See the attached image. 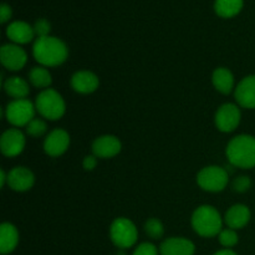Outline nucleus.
<instances>
[{
	"label": "nucleus",
	"mask_w": 255,
	"mask_h": 255,
	"mask_svg": "<svg viewBox=\"0 0 255 255\" xmlns=\"http://www.w3.org/2000/svg\"><path fill=\"white\" fill-rule=\"evenodd\" d=\"M34 57L42 66L54 67L64 64L67 59V46L55 36L37 37L32 46Z\"/></svg>",
	"instance_id": "f257e3e1"
},
{
	"label": "nucleus",
	"mask_w": 255,
	"mask_h": 255,
	"mask_svg": "<svg viewBox=\"0 0 255 255\" xmlns=\"http://www.w3.org/2000/svg\"><path fill=\"white\" fill-rule=\"evenodd\" d=\"M47 125L42 119H34L29 125L26 126L27 134L32 137H40L46 132Z\"/></svg>",
	"instance_id": "a878e982"
},
{
	"label": "nucleus",
	"mask_w": 255,
	"mask_h": 255,
	"mask_svg": "<svg viewBox=\"0 0 255 255\" xmlns=\"http://www.w3.org/2000/svg\"><path fill=\"white\" fill-rule=\"evenodd\" d=\"M10 16H11V7L5 4V2H2L1 7H0V21L4 24L10 19Z\"/></svg>",
	"instance_id": "c756f323"
},
{
	"label": "nucleus",
	"mask_w": 255,
	"mask_h": 255,
	"mask_svg": "<svg viewBox=\"0 0 255 255\" xmlns=\"http://www.w3.org/2000/svg\"><path fill=\"white\" fill-rule=\"evenodd\" d=\"M251 209L244 204H236L226 213L224 222L231 229H242L251 221Z\"/></svg>",
	"instance_id": "dca6fc26"
},
{
	"label": "nucleus",
	"mask_w": 255,
	"mask_h": 255,
	"mask_svg": "<svg viewBox=\"0 0 255 255\" xmlns=\"http://www.w3.org/2000/svg\"><path fill=\"white\" fill-rule=\"evenodd\" d=\"M213 255H238L236 252H233L232 249H223V251H219L217 253H214Z\"/></svg>",
	"instance_id": "2f4dec72"
},
{
	"label": "nucleus",
	"mask_w": 255,
	"mask_h": 255,
	"mask_svg": "<svg viewBox=\"0 0 255 255\" xmlns=\"http://www.w3.org/2000/svg\"><path fill=\"white\" fill-rule=\"evenodd\" d=\"M192 226L197 234L206 238L219 236L222 232V217L212 206H202L192 216Z\"/></svg>",
	"instance_id": "7ed1b4c3"
},
{
	"label": "nucleus",
	"mask_w": 255,
	"mask_h": 255,
	"mask_svg": "<svg viewBox=\"0 0 255 255\" xmlns=\"http://www.w3.org/2000/svg\"><path fill=\"white\" fill-rule=\"evenodd\" d=\"M194 252L196 247L191 241L178 237L166 239L159 247L161 255H193Z\"/></svg>",
	"instance_id": "2eb2a0df"
},
{
	"label": "nucleus",
	"mask_w": 255,
	"mask_h": 255,
	"mask_svg": "<svg viewBox=\"0 0 255 255\" xmlns=\"http://www.w3.org/2000/svg\"><path fill=\"white\" fill-rule=\"evenodd\" d=\"M0 60L4 67L11 71L22 69L27 61V55L24 49L15 44H6L0 49Z\"/></svg>",
	"instance_id": "1a4fd4ad"
},
{
	"label": "nucleus",
	"mask_w": 255,
	"mask_h": 255,
	"mask_svg": "<svg viewBox=\"0 0 255 255\" xmlns=\"http://www.w3.org/2000/svg\"><path fill=\"white\" fill-rule=\"evenodd\" d=\"M111 241L117 248H131L137 242V228L129 219L117 218L110 228Z\"/></svg>",
	"instance_id": "39448f33"
},
{
	"label": "nucleus",
	"mask_w": 255,
	"mask_h": 255,
	"mask_svg": "<svg viewBox=\"0 0 255 255\" xmlns=\"http://www.w3.org/2000/svg\"><path fill=\"white\" fill-rule=\"evenodd\" d=\"M35 109L36 107L29 100H14L7 104L5 109V116H6L7 122L12 126H27L35 119Z\"/></svg>",
	"instance_id": "0eeeda50"
},
{
	"label": "nucleus",
	"mask_w": 255,
	"mask_h": 255,
	"mask_svg": "<svg viewBox=\"0 0 255 255\" xmlns=\"http://www.w3.org/2000/svg\"><path fill=\"white\" fill-rule=\"evenodd\" d=\"M19 243V233L10 223H2L0 227V252L1 254H10Z\"/></svg>",
	"instance_id": "6ab92c4d"
},
{
	"label": "nucleus",
	"mask_w": 255,
	"mask_h": 255,
	"mask_svg": "<svg viewBox=\"0 0 255 255\" xmlns=\"http://www.w3.org/2000/svg\"><path fill=\"white\" fill-rule=\"evenodd\" d=\"M35 107L44 119L51 120V121L61 119L66 110L62 96L52 89H46L37 95Z\"/></svg>",
	"instance_id": "20e7f679"
},
{
	"label": "nucleus",
	"mask_w": 255,
	"mask_h": 255,
	"mask_svg": "<svg viewBox=\"0 0 255 255\" xmlns=\"http://www.w3.org/2000/svg\"><path fill=\"white\" fill-rule=\"evenodd\" d=\"M35 177L30 169L25 167H15L7 174V184L16 192L29 191L34 186Z\"/></svg>",
	"instance_id": "4468645a"
},
{
	"label": "nucleus",
	"mask_w": 255,
	"mask_h": 255,
	"mask_svg": "<svg viewBox=\"0 0 255 255\" xmlns=\"http://www.w3.org/2000/svg\"><path fill=\"white\" fill-rule=\"evenodd\" d=\"M237 102L244 109H255V75L242 80L236 89Z\"/></svg>",
	"instance_id": "ddd939ff"
},
{
	"label": "nucleus",
	"mask_w": 255,
	"mask_h": 255,
	"mask_svg": "<svg viewBox=\"0 0 255 255\" xmlns=\"http://www.w3.org/2000/svg\"><path fill=\"white\" fill-rule=\"evenodd\" d=\"M5 182H7V176L5 174V172L1 169V171H0V186L4 187Z\"/></svg>",
	"instance_id": "473e14b6"
},
{
	"label": "nucleus",
	"mask_w": 255,
	"mask_h": 255,
	"mask_svg": "<svg viewBox=\"0 0 255 255\" xmlns=\"http://www.w3.org/2000/svg\"><path fill=\"white\" fill-rule=\"evenodd\" d=\"M4 90L14 100L26 99L30 92L27 82L24 79L17 76H12L6 79V81L4 82Z\"/></svg>",
	"instance_id": "aec40b11"
},
{
	"label": "nucleus",
	"mask_w": 255,
	"mask_h": 255,
	"mask_svg": "<svg viewBox=\"0 0 255 255\" xmlns=\"http://www.w3.org/2000/svg\"><path fill=\"white\" fill-rule=\"evenodd\" d=\"M229 181L228 172L218 166L204 167L197 176V183L207 192H221Z\"/></svg>",
	"instance_id": "423d86ee"
},
{
	"label": "nucleus",
	"mask_w": 255,
	"mask_h": 255,
	"mask_svg": "<svg viewBox=\"0 0 255 255\" xmlns=\"http://www.w3.org/2000/svg\"><path fill=\"white\" fill-rule=\"evenodd\" d=\"M70 144V136L65 129L57 128L50 132L44 142V149L49 156L57 157L66 152Z\"/></svg>",
	"instance_id": "9b49d317"
},
{
	"label": "nucleus",
	"mask_w": 255,
	"mask_h": 255,
	"mask_svg": "<svg viewBox=\"0 0 255 255\" xmlns=\"http://www.w3.org/2000/svg\"><path fill=\"white\" fill-rule=\"evenodd\" d=\"M241 110L234 104H226L216 114L217 128L222 132H232L241 124Z\"/></svg>",
	"instance_id": "6e6552de"
},
{
	"label": "nucleus",
	"mask_w": 255,
	"mask_h": 255,
	"mask_svg": "<svg viewBox=\"0 0 255 255\" xmlns=\"http://www.w3.org/2000/svg\"><path fill=\"white\" fill-rule=\"evenodd\" d=\"M251 187H252V179L247 176L237 177L233 182L234 191L238 192V193H244V192L249 191Z\"/></svg>",
	"instance_id": "bb28decb"
},
{
	"label": "nucleus",
	"mask_w": 255,
	"mask_h": 255,
	"mask_svg": "<svg viewBox=\"0 0 255 255\" xmlns=\"http://www.w3.org/2000/svg\"><path fill=\"white\" fill-rule=\"evenodd\" d=\"M219 243L226 247L227 249H231L232 247L237 246V243H238V234L236 233L234 229H223L219 233Z\"/></svg>",
	"instance_id": "393cba45"
},
{
	"label": "nucleus",
	"mask_w": 255,
	"mask_h": 255,
	"mask_svg": "<svg viewBox=\"0 0 255 255\" xmlns=\"http://www.w3.org/2000/svg\"><path fill=\"white\" fill-rule=\"evenodd\" d=\"M97 164V157L96 156H86L84 159V168L86 171H92Z\"/></svg>",
	"instance_id": "7c9ffc66"
},
{
	"label": "nucleus",
	"mask_w": 255,
	"mask_h": 255,
	"mask_svg": "<svg viewBox=\"0 0 255 255\" xmlns=\"http://www.w3.org/2000/svg\"><path fill=\"white\" fill-rule=\"evenodd\" d=\"M25 147V136L20 129L10 128L2 133L0 148L4 156L15 157L22 152Z\"/></svg>",
	"instance_id": "9d476101"
},
{
	"label": "nucleus",
	"mask_w": 255,
	"mask_h": 255,
	"mask_svg": "<svg viewBox=\"0 0 255 255\" xmlns=\"http://www.w3.org/2000/svg\"><path fill=\"white\" fill-rule=\"evenodd\" d=\"M244 0H216L214 10L222 17H232L242 10Z\"/></svg>",
	"instance_id": "4be33fe9"
},
{
	"label": "nucleus",
	"mask_w": 255,
	"mask_h": 255,
	"mask_svg": "<svg viewBox=\"0 0 255 255\" xmlns=\"http://www.w3.org/2000/svg\"><path fill=\"white\" fill-rule=\"evenodd\" d=\"M144 231H146L147 236L152 239H159L162 238L164 233V228H163V224L156 218H152L148 219L144 226Z\"/></svg>",
	"instance_id": "b1692460"
},
{
	"label": "nucleus",
	"mask_w": 255,
	"mask_h": 255,
	"mask_svg": "<svg viewBox=\"0 0 255 255\" xmlns=\"http://www.w3.org/2000/svg\"><path fill=\"white\" fill-rule=\"evenodd\" d=\"M50 30H51V25H50V22L47 21L46 19L36 20V22H35L34 25V31L37 36L39 37L49 36Z\"/></svg>",
	"instance_id": "cd10ccee"
},
{
	"label": "nucleus",
	"mask_w": 255,
	"mask_h": 255,
	"mask_svg": "<svg viewBox=\"0 0 255 255\" xmlns=\"http://www.w3.org/2000/svg\"><path fill=\"white\" fill-rule=\"evenodd\" d=\"M30 82L37 89H46L51 85V74L44 66H36L29 72Z\"/></svg>",
	"instance_id": "5701e85b"
},
{
	"label": "nucleus",
	"mask_w": 255,
	"mask_h": 255,
	"mask_svg": "<svg viewBox=\"0 0 255 255\" xmlns=\"http://www.w3.org/2000/svg\"><path fill=\"white\" fill-rule=\"evenodd\" d=\"M133 255H158V249L152 243H142L137 247Z\"/></svg>",
	"instance_id": "c85d7f7f"
},
{
	"label": "nucleus",
	"mask_w": 255,
	"mask_h": 255,
	"mask_svg": "<svg viewBox=\"0 0 255 255\" xmlns=\"http://www.w3.org/2000/svg\"><path fill=\"white\" fill-rule=\"evenodd\" d=\"M71 86L79 94H91L99 87V77L91 71H79L72 76Z\"/></svg>",
	"instance_id": "f3484780"
},
{
	"label": "nucleus",
	"mask_w": 255,
	"mask_h": 255,
	"mask_svg": "<svg viewBox=\"0 0 255 255\" xmlns=\"http://www.w3.org/2000/svg\"><path fill=\"white\" fill-rule=\"evenodd\" d=\"M227 158L238 168H254L255 167V137L241 134L232 139L226 149Z\"/></svg>",
	"instance_id": "f03ea898"
},
{
	"label": "nucleus",
	"mask_w": 255,
	"mask_h": 255,
	"mask_svg": "<svg viewBox=\"0 0 255 255\" xmlns=\"http://www.w3.org/2000/svg\"><path fill=\"white\" fill-rule=\"evenodd\" d=\"M6 35L15 44H27L34 39V27L25 21H14L6 27Z\"/></svg>",
	"instance_id": "a211bd4d"
},
{
	"label": "nucleus",
	"mask_w": 255,
	"mask_h": 255,
	"mask_svg": "<svg viewBox=\"0 0 255 255\" xmlns=\"http://www.w3.org/2000/svg\"><path fill=\"white\" fill-rule=\"evenodd\" d=\"M213 85L221 94L229 95L234 87V76L226 67H218L213 72Z\"/></svg>",
	"instance_id": "412c9836"
},
{
	"label": "nucleus",
	"mask_w": 255,
	"mask_h": 255,
	"mask_svg": "<svg viewBox=\"0 0 255 255\" xmlns=\"http://www.w3.org/2000/svg\"><path fill=\"white\" fill-rule=\"evenodd\" d=\"M120 151H121L120 139L110 134L97 137L92 143V152L97 158H111L119 154Z\"/></svg>",
	"instance_id": "f8f14e48"
}]
</instances>
